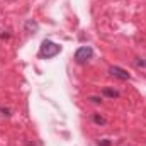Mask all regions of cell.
Wrapping results in <instances>:
<instances>
[{"instance_id":"52a82bcc","label":"cell","mask_w":146,"mask_h":146,"mask_svg":"<svg viewBox=\"0 0 146 146\" xmlns=\"http://www.w3.org/2000/svg\"><path fill=\"white\" fill-rule=\"evenodd\" d=\"M99 146H110V141L109 139H102V141H99Z\"/></svg>"},{"instance_id":"7a4b0ae2","label":"cell","mask_w":146,"mask_h":146,"mask_svg":"<svg viewBox=\"0 0 146 146\" xmlns=\"http://www.w3.org/2000/svg\"><path fill=\"white\" fill-rule=\"evenodd\" d=\"M92 56H94V49H92L90 46H80V48L76 49V53H75V60H76L78 63H85V61H88Z\"/></svg>"},{"instance_id":"6da1fadb","label":"cell","mask_w":146,"mask_h":146,"mask_svg":"<svg viewBox=\"0 0 146 146\" xmlns=\"http://www.w3.org/2000/svg\"><path fill=\"white\" fill-rule=\"evenodd\" d=\"M60 53H61V46H60V44H56V42H53V41H49V39H44V41L41 42L39 54H41L42 58L49 60V58H54V56L60 54Z\"/></svg>"},{"instance_id":"277c9868","label":"cell","mask_w":146,"mask_h":146,"mask_svg":"<svg viewBox=\"0 0 146 146\" xmlns=\"http://www.w3.org/2000/svg\"><path fill=\"white\" fill-rule=\"evenodd\" d=\"M24 29H26V33H29V34H34V33H37V31H39V24H37L36 21L29 19V21L26 22Z\"/></svg>"},{"instance_id":"8992f818","label":"cell","mask_w":146,"mask_h":146,"mask_svg":"<svg viewBox=\"0 0 146 146\" xmlns=\"http://www.w3.org/2000/svg\"><path fill=\"white\" fill-rule=\"evenodd\" d=\"M94 121H95L97 124H106V119H104L100 114H94Z\"/></svg>"},{"instance_id":"5b68a950","label":"cell","mask_w":146,"mask_h":146,"mask_svg":"<svg viewBox=\"0 0 146 146\" xmlns=\"http://www.w3.org/2000/svg\"><path fill=\"white\" fill-rule=\"evenodd\" d=\"M102 94H104V95H107V97H110V99L119 97V92H115V90H112V88H104V90H102Z\"/></svg>"},{"instance_id":"9c48e42d","label":"cell","mask_w":146,"mask_h":146,"mask_svg":"<svg viewBox=\"0 0 146 146\" xmlns=\"http://www.w3.org/2000/svg\"><path fill=\"white\" fill-rule=\"evenodd\" d=\"M0 112H2V115H9V109H3V107H2Z\"/></svg>"},{"instance_id":"ba28073f","label":"cell","mask_w":146,"mask_h":146,"mask_svg":"<svg viewBox=\"0 0 146 146\" xmlns=\"http://www.w3.org/2000/svg\"><path fill=\"white\" fill-rule=\"evenodd\" d=\"M90 100H92V102H95V104H99V102H102V100H100L99 97H90Z\"/></svg>"},{"instance_id":"3957f363","label":"cell","mask_w":146,"mask_h":146,"mask_svg":"<svg viewBox=\"0 0 146 146\" xmlns=\"http://www.w3.org/2000/svg\"><path fill=\"white\" fill-rule=\"evenodd\" d=\"M109 72L112 76H115L119 80H129V73L126 72V70H122V68H119V66H110Z\"/></svg>"}]
</instances>
